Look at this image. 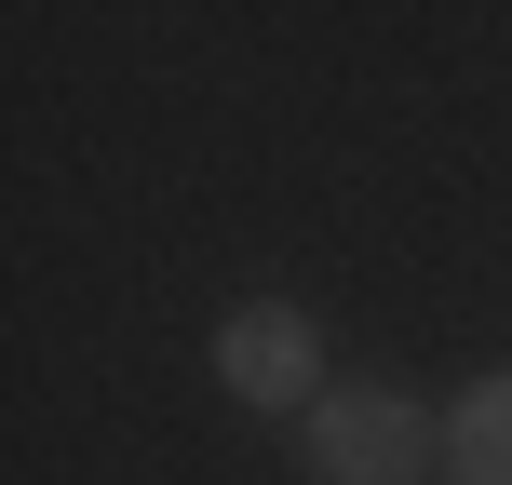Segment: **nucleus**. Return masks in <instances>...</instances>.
Returning a JSON list of instances; mask_svg holds the SVG:
<instances>
[{
    "label": "nucleus",
    "instance_id": "obj_1",
    "mask_svg": "<svg viewBox=\"0 0 512 485\" xmlns=\"http://www.w3.org/2000/svg\"><path fill=\"white\" fill-rule=\"evenodd\" d=\"M297 459H310V485H418L445 459V418H418V391H391V378H337L297 418Z\"/></svg>",
    "mask_w": 512,
    "mask_h": 485
},
{
    "label": "nucleus",
    "instance_id": "obj_3",
    "mask_svg": "<svg viewBox=\"0 0 512 485\" xmlns=\"http://www.w3.org/2000/svg\"><path fill=\"white\" fill-rule=\"evenodd\" d=\"M445 485H512V378H472L445 405Z\"/></svg>",
    "mask_w": 512,
    "mask_h": 485
},
{
    "label": "nucleus",
    "instance_id": "obj_2",
    "mask_svg": "<svg viewBox=\"0 0 512 485\" xmlns=\"http://www.w3.org/2000/svg\"><path fill=\"white\" fill-rule=\"evenodd\" d=\"M216 391L230 405H256V418H310L324 405V324H310L297 297H243L230 324H216Z\"/></svg>",
    "mask_w": 512,
    "mask_h": 485
}]
</instances>
